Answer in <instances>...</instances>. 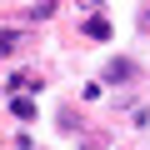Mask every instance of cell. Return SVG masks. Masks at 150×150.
Here are the masks:
<instances>
[{
	"mask_svg": "<svg viewBox=\"0 0 150 150\" xmlns=\"http://www.w3.org/2000/svg\"><path fill=\"white\" fill-rule=\"evenodd\" d=\"M20 45H25V35H20V30H10V25L0 30V55H15Z\"/></svg>",
	"mask_w": 150,
	"mask_h": 150,
	"instance_id": "3957f363",
	"label": "cell"
},
{
	"mask_svg": "<svg viewBox=\"0 0 150 150\" xmlns=\"http://www.w3.org/2000/svg\"><path fill=\"white\" fill-rule=\"evenodd\" d=\"M5 85L25 95V90H40V75H30V70H20V75H10V80H5Z\"/></svg>",
	"mask_w": 150,
	"mask_h": 150,
	"instance_id": "7a4b0ae2",
	"label": "cell"
},
{
	"mask_svg": "<svg viewBox=\"0 0 150 150\" xmlns=\"http://www.w3.org/2000/svg\"><path fill=\"white\" fill-rule=\"evenodd\" d=\"M105 80H115V85L120 80H135V60H110L105 65Z\"/></svg>",
	"mask_w": 150,
	"mask_h": 150,
	"instance_id": "6da1fadb",
	"label": "cell"
},
{
	"mask_svg": "<svg viewBox=\"0 0 150 150\" xmlns=\"http://www.w3.org/2000/svg\"><path fill=\"white\" fill-rule=\"evenodd\" d=\"M40 5H50V10H55V0H40Z\"/></svg>",
	"mask_w": 150,
	"mask_h": 150,
	"instance_id": "52a82bcc",
	"label": "cell"
},
{
	"mask_svg": "<svg viewBox=\"0 0 150 150\" xmlns=\"http://www.w3.org/2000/svg\"><path fill=\"white\" fill-rule=\"evenodd\" d=\"M85 40H110V20H85Z\"/></svg>",
	"mask_w": 150,
	"mask_h": 150,
	"instance_id": "277c9868",
	"label": "cell"
},
{
	"mask_svg": "<svg viewBox=\"0 0 150 150\" xmlns=\"http://www.w3.org/2000/svg\"><path fill=\"white\" fill-rule=\"evenodd\" d=\"M10 110H15V120H35V105H30L25 95H15V100H10Z\"/></svg>",
	"mask_w": 150,
	"mask_h": 150,
	"instance_id": "5b68a950",
	"label": "cell"
},
{
	"mask_svg": "<svg viewBox=\"0 0 150 150\" xmlns=\"http://www.w3.org/2000/svg\"><path fill=\"white\" fill-rule=\"evenodd\" d=\"M80 5H85V10H100V5H105V0H80Z\"/></svg>",
	"mask_w": 150,
	"mask_h": 150,
	"instance_id": "8992f818",
	"label": "cell"
}]
</instances>
